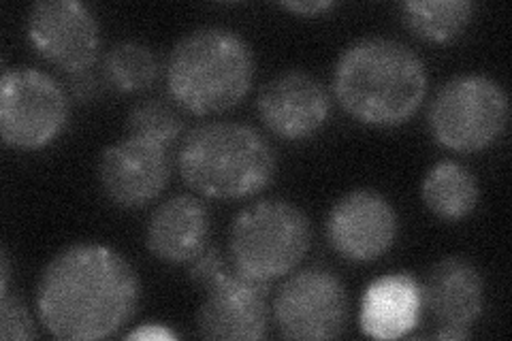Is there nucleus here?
Returning <instances> with one entry per match:
<instances>
[{
  "label": "nucleus",
  "instance_id": "obj_18",
  "mask_svg": "<svg viewBox=\"0 0 512 341\" xmlns=\"http://www.w3.org/2000/svg\"><path fill=\"white\" fill-rule=\"evenodd\" d=\"M402 20L410 32L429 43H451L466 32L472 22L474 5L468 0H408Z\"/></svg>",
  "mask_w": 512,
  "mask_h": 341
},
{
  "label": "nucleus",
  "instance_id": "obj_24",
  "mask_svg": "<svg viewBox=\"0 0 512 341\" xmlns=\"http://www.w3.org/2000/svg\"><path fill=\"white\" fill-rule=\"evenodd\" d=\"M9 275H11L9 256L3 250V254H0V295H7L9 292Z\"/></svg>",
  "mask_w": 512,
  "mask_h": 341
},
{
  "label": "nucleus",
  "instance_id": "obj_12",
  "mask_svg": "<svg viewBox=\"0 0 512 341\" xmlns=\"http://www.w3.org/2000/svg\"><path fill=\"white\" fill-rule=\"evenodd\" d=\"M169 175L167 148L131 135L105 148L96 167L103 194L122 209H139L158 199Z\"/></svg>",
  "mask_w": 512,
  "mask_h": 341
},
{
  "label": "nucleus",
  "instance_id": "obj_25",
  "mask_svg": "<svg viewBox=\"0 0 512 341\" xmlns=\"http://www.w3.org/2000/svg\"><path fill=\"white\" fill-rule=\"evenodd\" d=\"M434 337L438 339H468L470 331L468 329H453V327H442Z\"/></svg>",
  "mask_w": 512,
  "mask_h": 341
},
{
  "label": "nucleus",
  "instance_id": "obj_8",
  "mask_svg": "<svg viewBox=\"0 0 512 341\" xmlns=\"http://www.w3.org/2000/svg\"><path fill=\"white\" fill-rule=\"evenodd\" d=\"M274 316L284 339H333L348 320L346 288L325 267L301 269L280 286Z\"/></svg>",
  "mask_w": 512,
  "mask_h": 341
},
{
  "label": "nucleus",
  "instance_id": "obj_23",
  "mask_svg": "<svg viewBox=\"0 0 512 341\" xmlns=\"http://www.w3.org/2000/svg\"><path fill=\"white\" fill-rule=\"evenodd\" d=\"M175 335L171 329H167L165 324H141L139 329L131 331L126 335V339H175Z\"/></svg>",
  "mask_w": 512,
  "mask_h": 341
},
{
  "label": "nucleus",
  "instance_id": "obj_6",
  "mask_svg": "<svg viewBox=\"0 0 512 341\" xmlns=\"http://www.w3.org/2000/svg\"><path fill=\"white\" fill-rule=\"evenodd\" d=\"M508 94L487 75L466 73L448 79L429 105V131L442 148L483 152L502 137L508 124Z\"/></svg>",
  "mask_w": 512,
  "mask_h": 341
},
{
  "label": "nucleus",
  "instance_id": "obj_2",
  "mask_svg": "<svg viewBox=\"0 0 512 341\" xmlns=\"http://www.w3.org/2000/svg\"><path fill=\"white\" fill-rule=\"evenodd\" d=\"M333 94L361 124L402 126L425 101L427 69L406 43L363 37L350 43L335 62Z\"/></svg>",
  "mask_w": 512,
  "mask_h": 341
},
{
  "label": "nucleus",
  "instance_id": "obj_15",
  "mask_svg": "<svg viewBox=\"0 0 512 341\" xmlns=\"http://www.w3.org/2000/svg\"><path fill=\"white\" fill-rule=\"evenodd\" d=\"M421 297L442 327L470 329L485 307L483 275L466 258L446 256L431 267Z\"/></svg>",
  "mask_w": 512,
  "mask_h": 341
},
{
  "label": "nucleus",
  "instance_id": "obj_17",
  "mask_svg": "<svg viewBox=\"0 0 512 341\" xmlns=\"http://www.w3.org/2000/svg\"><path fill=\"white\" fill-rule=\"evenodd\" d=\"M421 199L436 218L457 222L478 207L480 188L472 171L455 160H442L425 175Z\"/></svg>",
  "mask_w": 512,
  "mask_h": 341
},
{
  "label": "nucleus",
  "instance_id": "obj_16",
  "mask_svg": "<svg viewBox=\"0 0 512 341\" xmlns=\"http://www.w3.org/2000/svg\"><path fill=\"white\" fill-rule=\"evenodd\" d=\"M421 303V288L408 273L382 275L365 290L359 324L376 339L404 337L419 322Z\"/></svg>",
  "mask_w": 512,
  "mask_h": 341
},
{
  "label": "nucleus",
  "instance_id": "obj_11",
  "mask_svg": "<svg viewBox=\"0 0 512 341\" xmlns=\"http://www.w3.org/2000/svg\"><path fill=\"white\" fill-rule=\"evenodd\" d=\"M399 220L393 205L374 190H352L335 201L327 218L331 248L352 263H372L397 239Z\"/></svg>",
  "mask_w": 512,
  "mask_h": 341
},
{
  "label": "nucleus",
  "instance_id": "obj_5",
  "mask_svg": "<svg viewBox=\"0 0 512 341\" xmlns=\"http://www.w3.org/2000/svg\"><path fill=\"white\" fill-rule=\"evenodd\" d=\"M310 243V220L295 203L265 199L235 216L229 258L246 278L269 284L291 273L308 254Z\"/></svg>",
  "mask_w": 512,
  "mask_h": 341
},
{
  "label": "nucleus",
  "instance_id": "obj_3",
  "mask_svg": "<svg viewBox=\"0 0 512 341\" xmlns=\"http://www.w3.org/2000/svg\"><path fill=\"white\" fill-rule=\"evenodd\" d=\"M254 79L250 45L235 30L203 26L188 32L167 60L171 99L195 116H216L242 103Z\"/></svg>",
  "mask_w": 512,
  "mask_h": 341
},
{
  "label": "nucleus",
  "instance_id": "obj_21",
  "mask_svg": "<svg viewBox=\"0 0 512 341\" xmlns=\"http://www.w3.org/2000/svg\"><path fill=\"white\" fill-rule=\"evenodd\" d=\"M37 329L28 307L13 295H0V339H35Z\"/></svg>",
  "mask_w": 512,
  "mask_h": 341
},
{
  "label": "nucleus",
  "instance_id": "obj_13",
  "mask_svg": "<svg viewBox=\"0 0 512 341\" xmlns=\"http://www.w3.org/2000/svg\"><path fill=\"white\" fill-rule=\"evenodd\" d=\"M256 111L269 133L284 141H301L327 124L331 99L314 75L293 69L267 81L256 99Z\"/></svg>",
  "mask_w": 512,
  "mask_h": 341
},
{
  "label": "nucleus",
  "instance_id": "obj_9",
  "mask_svg": "<svg viewBox=\"0 0 512 341\" xmlns=\"http://www.w3.org/2000/svg\"><path fill=\"white\" fill-rule=\"evenodd\" d=\"M26 35L41 58L69 75L88 73L99 56V24L77 0H41L32 5Z\"/></svg>",
  "mask_w": 512,
  "mask_h": 341
},
{
  "label": "nucleus",
  "instance_id": "obj_19",
  "mask_svg": "<svg viewBox=\"0 0 512 341\" xmlns=\"http://www.w3.org/2000/svg\"><path fill=\"white\" fill-rule=\"evenodd\" d=\"M105 75L109 84L124 94L141 92L150 88L158 77V60L148 45L122 41L109 50Z\"/></svg>",
  "mask_w": 512,
  "mask_h": 341
},
{
  "label": "nucleus",
  "instance_id": "obj_22",
  "mask_svg": "<svg viewBox=\"0 0 512 341\" xmlns=\"http://www.w3.org/2000/svg\"><path fill=\"white\" fill-rule=\"evenodd\" d=\"M280 7L297 15H308V18H314V15L327 13L335 5L329 3V0H301V3H280Z\"/></svg>",
  "mask_w": 512,
  "mask_h": 341
},
{
  "label": "nucleus",
  "instance_id": "obj_14",
  "mask_svg": "<svg viewBox=\"0 0 512 341\" xmlns=\"http://www.w3.org/2000/svg\"><path fill=\"white\" fill-rule=\"evenodd\" d=\"M210 211L190 194H175L160 203L146 226V246L158 261L184 265L207 248L210 239Z\"/></svg>",
  "mask_w": 512,
  "mask_h": 341
},
{
  "label": "nucleus",
  "instance_id": "obj_7",
  "mask_svg": "<svg viewBox=\"0 0 512 341\" xmlns=\"http://www.w3.org/2000/svg\"><path fill=\"white\" fill-rule=\"evenodd\" d=\"M69 120L67 92L43 71L5 69L0 79V135L15 150H41Z\"/></svg>",
  "mask_w": 512,
  "mask_h": 341
},
{
  "label": "nucleus",
  "instance_id": "obj_20",
  "mask_svg": "<svg viewBox=\"0 0 512 341\" xmlns=\"http://www.w3.org/2000/svg\"><path fill=\"white\" fill-rule=\"evenodd\" d=\"M126 128L131 137L146 139L167 148L184 131V120L178 109L165 101H143L128 113Z\"/></svg>",
  "mask_w": 512,
  "mask_h": 341
},
{
  "label": "nucleus",
  "instance_id": "obj_10",
  "mask_svg": "<svg viewBox=\"0 0 512 341\" xmlns=\"http://www.w3.org/2000/svg\"><path fill=\"white\" fill-rule=\"evenodd\" d=\"M201 292L205 295L197 312V331L201 337L259 341L267 335V284L246 278L231 263Z\"/></svg>",
  "mask_w": 512,
  "mask_h": 341
},
{
  "label": "nucleus",
  "instance_id": "obj_1",
  "mask_svg": "<svg viewBox=\"0 0 512 341\" xmlns=\"http://www.w3.org/2000/svg\"><path fill=\"white\" fill-rule=\"evenodd\" d=\"M141 282L126 258L101 243H73L41 271L37 316L62 341L116 335L139 310Z\"/></svg>",
  "mask_w": 512,
  "mask_h": 341
},
{
  "label": "nucleus",
  "instance_id": "obj_4",
  "mask_svg": "<svg viewBox=\"0 0 512 341\" xmlns=\"http://www.w3.org/2000/svg\"><path fill=\"white\" fill-rule=\"evenodd\" d=\"M178 171L188 188L218 201L248 199L276 175V154L256 128L205 122L182 139Z\"/></svg>",
  "mask_w": 512,
  "mask_h": 341
}]
</instances>
